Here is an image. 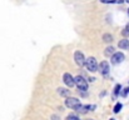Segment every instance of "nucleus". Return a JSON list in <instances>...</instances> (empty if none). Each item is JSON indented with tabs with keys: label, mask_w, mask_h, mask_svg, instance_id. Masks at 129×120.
I'll list each match as a JSON object with an SVG mask.
<instances>
[{
	"label": "nucleus",
	"mask_w": 129,
	"mask_h": 120,
	"mask_svg": "<svg viewBox=\"0 0 129 120\" xmlns=\"http://www.w3.org/2000/svg\"><path fill=\"white\" fill-rule=\"evenodd\" d=\"M75 79V85L78 86V89L80 90V91H85L88 90V84H86V80L82 76V75H78L77 78H74Z\"/></svg>",
	"instance_id": "obj_1"
},
{
	"label": "nucleus",
	"mask_w": 129,
	"mask_h": 120,
	"mask_svg": "<svg viewBox=\"0 0 129 120\" xmlns=\"http://www.w3.org/2000/svg\"><path fill=\"white\" fill-rule=\"evenodd\" d=\"M85 65H86V68H88V70H90L91 73H93V71H96V69H98L96 60H95V58H93V56H90V58L86 59Z\"/></svg>",
	"instance_id": "obj_2"
},
{
	"label": "nucleus",
	"mask_w": 129,
	"mask_h": 120,
	"mask_svg": "<svg viewBox=\"0 0 129 120\" xmlns=\"http://www.w3.org/2000/svg\"><path fill=\"white\" fill-rule=\"evenodd\" d=\"M94 109H95V105H79L75 108V111L79 114H86L88 111L94 110Z\"/></svg>",
	"instance_id": "obj_3"
},
{
	"label": "nucleus",
	"mask_w": 129,
	"mask_h": 120,
	"mask_svg": "<svg viewBox=\"0 0 129 120\" xmlns=\"http://www.w3.org/2000/svg\"><path fill=\"white\" fill-rule=\"evenodd\" d=\"M74 59H75V63L79 65V66H83L84 64H85V58H84V54L82 53V51H75V54H74Z\"/></svg>",
	"instance_id": "obj_4"
},
{
	"label": "nucleus",
	"mask_w": 129,
	"mask_h": 120,
	"mask_svg": "<svg viewBox=\"0 0 129 120\" xmlns=\"http://www.w3.org/2000/svg\"><path fill=\"white\" fill-rule=\"evenodd\" d=\"M65 105H67L68 108H70V109H75L77 106L80 105V101H79L77 98H68V99L65 100Z\"/></svg>",
	"instance_id": "obj_5"
},
{
	"label": "nucleus",
	"mask_w": 129,
	"mask_h": 120,
	"mask_svg": "<svg viewBox=\"0 0 129 120\" xmlns=\"http://www.w3.org/2000/svg\"><path fill=\"white\" fill-rule=\"evenodd\" d=\"M63 80H64V83H65V85H68L69 88H73L74 85H75V79L69 74V73H65L64 74V76H63Z\"/></svg>",
	"instance_id": "obj_6"
},
{
	"label": "nucleus",
	"mask_w": 129,
	"mask_h": 120,
	"mask_svg": "<svg viewBox=\"0 0 129 120\" xmlns=\"http://www.w3.org/2000/svg\"><path fill=\"white\" fill-rule=\"evenodd\" d=\"M123 60H124V54H122V53H115L112 56V63L113 64H120Z\"/></svg>",
	"instance_id": "obj_7"
},
{
	"label": "nucleus",
	"mask_w": 129,
	"mask_h": 120,
	"mask_svg": "<svg viewBox=\"0 0 129 120\" xmlns=\"http://www.w3.org/2000/svg\"><path fill=\"white\" fill-rule=\"evenodd\" d=\"M99 71H100V74L107 75L109 73V64L107 61H102L100 65H99Z\"/></svg>",
	"instance_id": "obj_8"
},
{
	"label": "nucleus",
	"mask_w": 129,
	"mask_h": 120,
	"mask_svg": "<svg viewBox=\"0 0 129 120\" xmlns=\"http://www.w3.org/2000/svg\"><path fill=\"white\" fill-rule=\"evenodd\" d=\"M118 45H119L120 49H129V40H127V39L120 40Z\"/></svg>",
	"instance_id": "obj_9"
},
{
	"label": "nucleus",
	"mask_w": 129,
	"mask_h": 120,
	"mask_svg": "<svg viewBox=\"0 0 129 120\" xmlns=\"http://www.w3.org/2000/svg\"><path fill=\"white\" fill-rule=\"evenodd\" d=\"M113 53H114V48H113V46H108V48L105 49V53H104V54H105L107 56H110Z\"/></svg>",
	"instance_id": "obj_10"
},
{
	"label": "nucleus",
	"mask_w": 129,
	"mask_h": 120,
	"mask_svg": "<svg viewBox=\"0 0 129 120\" xmlns=\"http://www.w3.org/2000/svg\"><path fill=\"white\" fill-rule=\"evenodd\" d=\"M58 93L61 95V96H68L69 95V90H67V89H58Z\"/></svg>",
	"instance_id": "obj_11"
},
{
	"label": "nucleus",
	"mask_w": 129,
	"mask_h": 120,
	"mask_svg": "<svg viewBox=\"0 0 129 120\" xmlns=\"http://www.w3.org/2000/svg\"><path fill=\"white\" fill-rule=\"evenodd\" d=\"M103 39H104V41H107V43H110V41H113L112 35H109V34H105V35L103 36Z\"/></svg>",
	"instance_id": "obj_12"
},
{
	"label": "nucleus",
	"mask_w": 129,
	"mask_h": 120,
	"mask_svg": "<svg viewBox=\"0 0 129 120\" xmlns=\"http://www.w3.org/2000/svg\"><path fill=\"white\" fill-rule=\"evenodd\" d=\"M122 108H123V105H122L120 103H118V104H117V105L114 106V113H119Z\"/></svg>",
	"instance_id": "obj_13"
},
{
	"label": "nucleus",
	"mask_w": 129,
	"mask_h": 120,
	"mask_svg": "<svg viewBox=\"0 0 129 120\" xmlns=\"http://www.w3.org/2000/svg\"><path fill=\"white\" fill-rule=\"evenodd\" d=\"M128 94H129V86H128V88H125V89L122 91V96H127Z\"/></svg>",
	"instance_id": "obj_14"
},
{
	"label": "nucleus",
	"mask_w": 129,
	"mask_h": 120,
	"mask_svg": "<svg viewBox=\"0 0 129 120\" xmlns=\"http://www.w3.org/2000/svg\"><path fill=\"white\" fill-rule=\"evenodd\" d=\"M67 120H80L78 116H75V115H69L68 118H67Z\"/></svg>",
	"instance_id": "obj_15"
},
{
	"label": "nucleus",
	"mask_w": 129,
	"mask_h": 120,
	"mask_svg": "<svg viewBox=\"0 0 129 120\" xmlns=\"http://www.w3.org/2000/svg\"><path fill=\"white\" fill-rule=\"evenodd\" d=\"M119 90H120V85H117L115 86V90H114V95H118L119 94Z\"/></svg>",
	"instance_id": "obj_16"
},
{
	"label": "nucleus",
	"mask_w": 129,
	"mask_h": 120,
	"mask_svg": "<svg viewBox=\"0 0 129 120\" xmlns=\"http://www.w3.org/2000/svg\"><path fill=\"white\" fill-rule=\"evenodd\" d=\"M102 3L104 4H112V3H115V0H100Z\"/></svg>",
	"instance_id": "obj_17"
},
{
	"label": "nucleus",
	"mask_w": 129,
	"mask_h": 120,
	"mask_svg": "<svg viewBox=\"0 0 129 120\" xmlns=\"http://www.w3.org/2000/svg\"><path fill=\"white\" fill-rule=\"evenodd\" d=\"M115 3L117 4H122V3H124V0H115Z\"/></svg>",
	"instance_id": "obj_18"
},
{
	"label": "nucleus",
	"mask_w": 129,
	"mask_h": 120,
	"mask_svg": "<svg viewBox=\"0 0 129 120\" xmlns=\"http://www.w3.org/2000/svg\"><path fill=\"white\" fill-rule=\"evenodd\" d=\"M125 30H127V31H128V33H129V23H128V24H127V26H125Z\"/></svg>",
	"instance_id": "obj_19"
},
{
	"label": "nucleus",
	"mask_w": 129,
	"mask_h": 120,
	"mask_svg": "<svg viewBox=\"0 0 129 120\" xmlns=\"http://www.w3.org/2000/svg\"><path fill=\"white\" fill-rule=\"evenodd\" d=\"M125 1H127V3H129V0H125Z\"/></svg>",
	"instance_id": "obj_20"
},
{
	"label": "nucleus",
	"mask_w": 129,
	"mask_h": 120,
	"mask_svg": "<svg viewBox=\"0 0 129 120\" xmlns=\"http://www.w3.org/2000/svg\"><path fill=\"white\" fill-rule=\"evenodd\" d=\"M128 15H129V9H128Z\"/></svg>",
	"instance_id": "obj_21"
},
{
	"label": "nucleus",
	"mask_w": 129,
	"mask_h": 120,
	"mask_svg": "<svg viewBox=\"0 0 129 120\" xmlns=\"http://www.w3.org/2000/svg\"><path fill=\"white\" fill-rule=\"evenodd\" d=\"M110 120H114V119H110Z\"/></svg>",
	"instance_id": "obj_22"
}]
</instances>
